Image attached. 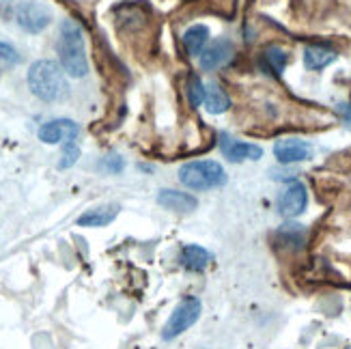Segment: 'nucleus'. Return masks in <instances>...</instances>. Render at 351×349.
<instances>
[{
  "instance_id": "nucleus-20",
  "label": "nucleus",
  "mask_w": 351,
  "mask_h": 349,
  "mask_svg": "<svg viewBox=\"0 0 351 349\" xmlns=\"http://www.w3.org/2000/svg\"><path fill=\"white\" fill-rule=\"evenodd\" d=\"M80 158V149L75 147V143H65L63 147V156H60V162H58V169H69V166H73L75 162H78Z\"/></svg>"
},
{
  "instance_id": "nucleus-3",
  "label": "nucleus",
  "mask_w": 351,
  "mask_h": 349,
  "mask_svg": "<svg viewBox=\"0 0 351 349\" xmlns=\"http://www.w3.org/2000/svg\"><path fill=\"white\" fill-rule=\"evenodd\" d=\"M179 181L190 190H211V188H222L226 184V173L222 169V164L213 160H201L181 166Z\"/></svg>"
},
{
  "instance_id": "nucleus-23",
  "label": "nucleus",
  "mask_w": 351,
  "mask_h": 349,
  "mask_svg": "<svg viewBox=\"0 0 351 349\" xmlns=\"http://www.w3.org/2000/svg\"><path fill=\"white\" fill-rule=\"evenodd\" d=\"M9 15H11V3L9 0H0V20H9Z\"/></svg>"
},
{
  "instance_id": "nucleus-16",
  "label": "nucleus",
  "mask_w": 351,
  "mask_h": 349,
  "mask_svg": "<svg viewBox=\"0 0 351 349\" xmlns=\"http://www.w3.org/2000/svg\"><path fill=\"white\" fill-rule=\"evenodd\" d=\"M205 108L211 115H222L231 108V99L222 91V86L218 84H209L207 93H205Z\"/></svg>"
},
{
  "instance_id": "nucleus-6",
  "label": "nucleus",
  "mask_w": 351,
  "mask_h": 349,
  "mask_svg": "<svg viewBox=\"0 0 351 349\" xmlns=\"http://www.w3.org/2000/svg\"><path fill=\"white\" fill-rule=\"evenodd\" d=\"M308 203V192L306 186L300 181H291L278 196V211L282 218H298Z\"/></svg>"
},
{
  "instance_id": "nucleus-4",
  "label": "nucleus",
  "mask_w": 351,
  "mask_h": 349,
  "mask_svg": "<svg viewBox=\"0 0 351 349\" xmlns=\"http://www.w3.org/2000/svg\"><path fill=\"white\" fill-rule=\"evenodd\" d=\"M201 311H203V304H201V300H198V298H194V296L183 298L177 304V309L173 311L171 320L166 322V326L162 330V339L164 341H173L179 335H183L186 330H190L198 322Z\"/></svg>"
},
{
  "instance_id": "nucleus-7",
  "label": "nucleus",
  "mask_w": 351,
  "mask_h": 349,
  "mask_svg": "<svg viewBox=\"0 0 351 349\" xmlns=\"http://www.w3.org/2000/svg\"><path fill=\"white\" fill-rule=\"evenodd\" d=\"M78 134H80V128L78 123H73L71 119H54L39 128V141H43L45 145L71 143Z\"/></svg>"
},
{
  "instance_id": "nucleus-10",
  "label": "nucleus",
  "mask_w": 351,
  "mask_h": 349,
  "mask_svg": "<svg viewBox=\"0 0 351 349\" xmlns=\"http://www.w3.org/2000/svg\"><path fill=\"white\" fill-rule=\"evenodd\" d=\"M233 56V43L228 39H218L209 43L207 48L201 52V67L203 69H216L226 65Z\"/></svg>"
},
{
  "instance_id": "nucleus-18",
  "label": "nucleus",
  "mask_w": 351,
  "mask_h": 349,
  "mask_svg": "<svg viewBox=\"0 0 351 349\" xmlns=\"http://www.w3.org/2000/svg\"><path fill=\"white\" fill-rule=\"evenodd\" d=\"M20 63V54L18 50L13 48L9 43H3L0 41V73L3 71H9L11 67H15Z\"/></svg>"
},
{
  "instance_id": "nucleus-15",
  "label": "nucleus",
  "mask_w": 351,
  "mask_h": 349,
  "mask_svg": "<svg viewBox=\"0 0 351 349\" xmlns=\"http://www.w3.org/2000/svg\"><path fill=\"white\" fill-rule=\"evenodd\" d=\"M209 41V28L205 24H194L183 33V45L192 56H201Z\"/></svg>"
},
{
  "instance_id": "nucleus-17",
  "label": "nucleus",
  "mask_w": 351,
  "mask_h": 349,
  "mask_svg": "<svg viewBox=\"0 0 351 349\" xmlns=\"http://www.w3.org/2000/svg\"><path fill=\"white\" fill-rule=\"evenodd\" d=\"M263 60L274 75H282V71L287 67V52L282 48H278V45H271V48L265 50Z\"/></svg>"
},
{
  "instance_id": "nucleus-11",
  "label": "nucleus",
  "mask_w": 351,
  "mask_h": 349,
  "mask_svg": "<svg viewBox=\"0 0 351 349\" xmlns=\"http://www.w3.org/2000/svg\"><path fill=\"white\" fill-rule=\"evenodd\" d=\"M158 203L166 209L179 211V214H188V211L196 209V199L188 192H177V190H162L158 194Z\"/></svg>"
},
{
  "instance_id": "nucleus-2",
  "label": "nucleus",
  "mask_w": 351,
  "mask_h": 349,
  "mask_svg": "<svg viewBox=\"0 0 351 349\" xmlns=\"http://www.w3.org/2000/svg\"><path fill=\"white\" fill-rule=\"evenodd\" d=\"M28 88L41 101H58L67 93L63 67L54 60H37L28 69Z\"/></svg>"
},
{
  "instance_id": "nucleus-1",
  "label": "nucleus",
  "mask_w": 351,
  "mask_h": 349,
  "mask_svg": "<svg viewBox=\"0 0 351 349\" xmlns=\"http://www.w3.org/2000/svg\"><path fill=\"white\" fill-rule=\"evenodd\" d=\"M56 50H58L63 71L71 75V78H84L88 71L84 33H82V26L75 20H63V24H60Z\"/></svg>"
},
{
  "instance_id": "nucleus-9",
  "label": "nucleus",
  "mask_w": 351,
  "mask_h": 349,
  "mask_svg": "<svg viewBox=\"0 0 351 349\" xmlns=\"http://www.w3.org/2000/svg\"><path fill=\"white\" fill-rule=\"evenodd\" d=\"M220 149L224 158H228L231 162H243V160H258L263 156V149L258 145H250V143H241V141H233L228 139L226 134L220 136Z\"/></svg>"
},
{
  "instance_id": "nucleus-8",
  "label": "nucleus",
  "mask_w": 351,
  "mask_h": 349,
  "mask_svg": "<svg viewBox=\"0 0 351 349\" xmlns=\"http://www.w3.org/2000/svg\"><path fill=\"white\" fill-rule=\"evenodd\" d=\"M274 156L278 158L280 164H295L308 160L313 156V147L300 139H282L274 145Z\"/></svg>"
},
{
  "instance_id": "nucleus-5",
  "label": "nucleus",
  "mask_w": 351,
  "mask_h": 349,
  "mask_svg": "<svg viewBox=\"0 0 351 349\" xmlns=\"http://www.w3.org/2000/svg\"><path fill=\"white\" fill-rule=\"evenodd\" d=\"M15 20H18L20 28H24L26 33L37 35L50 26L52 13L48 7L35 3V0H28V3H22L18 9H15Z\"/></svg>"
},
{
  "instance_id": "nucleus-12",
  "label": "nucleus",
  "mask_w": 351,
  "mask_h": 349,
  "mask_svg": "<svg viewBox=\"0 0 351 349\" xmlns=\"http://www.w3.org/2000/svg\"><path fill=\"white\" fill-rule=\"evenodd\" d=\"M179 261H181L183 267L190 269V272H203L209 265V261H211V254L203 246L190 244V246H183L181 248Z\"/></svg>"
},
{
  "instance_id": "nucleus-22",
  "label": "nucleus",
  "mask_w": 351,
  "mask_h": 349,
  "mask_svg": "<svg viewBox=\"0 0 351 349\" xmlns=\"http://www.w3.org/2000/svg\"><path fill=\"white\" fill-rule=\"evenodd\" d=\"M337 112L343 117V121L347 123V128H351V104H339V106H337Z\"/></svg>"
},
{
  "instance_id": "nucleus-19",
  "label": "nucleus",
  "mask_w": 351,
  "mask_h": 349,
  "mask_svg": "<svg viewBox=\"0 0 351 349\" xmlns=\"http://www.w3.org/2000/svg\"><path fill=\"white\" fill-rule=\"evenodd\" d=\"M205 93H207V88L205 84L201 82V78L198 75H190V80H188V97L192 101V106H201L205 104Z\"/></svg>"
},
{
  "instance_id": "nucleus-13",
  "label": "nucleus",
  "mask_w": 351,
  "mask_h": 349,
  "mask_svg": "<svg viewBox=\"0 0 351 349\" xmlns=\"http://www.w3.org/2000/svg\"><path fill=\"white\" fill-rule=\"evenodd\" d=\"M119 205H101V207H95V209H88L86 214H82L78 218V226H106L110 224L117 216H119Z\"/></svg>"
},
{
  "instance_id": "nucleus-14",
  "label": "nucleus",
  "mask_w": 351,
  "mask_h": 349,
  "mask_svg": "<svg viewBox=\"0 0 351 349\" xmlns=\"http://www.w3.org/2000/svg\"><path fill=\"white\" fill-rule=\"evenodd\" d=\"M337 52L332 48H326V45H308L304 50V65L308 69H324L328 65H332L337 60Z\"/></svg>"
},
{
  "instance_id": "nucleus-21",
  "label": "nucleus",
  "mask_w": 351,
  "mask_h": 349,
  "mask_svg": "<svg viewBox=\"0 0 351 349\" xmlns=\"http://www.w3.org/2000/svg\"><path fill=\"white\" fill-rule=\"evenodd\" d=\"M104 166L110 173H121V171H123V160H121L119 156H108V158H106V162H104Z\"/></svg>"
}]
</instances>
